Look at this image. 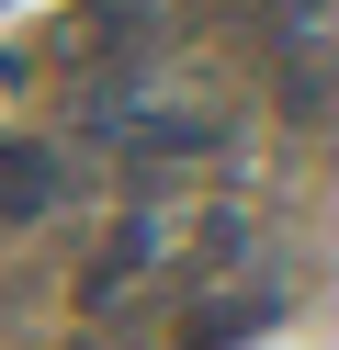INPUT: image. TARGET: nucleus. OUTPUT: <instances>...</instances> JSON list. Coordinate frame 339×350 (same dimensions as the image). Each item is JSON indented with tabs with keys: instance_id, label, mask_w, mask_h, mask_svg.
<instances>
[{
	"instance_id": "f257e3e1",
	"label": "nucleus",
	"mask_w": 339,
	"mask_h": 350,
	"mask_svg": "<svg viewBox=\"0 0 339 350\" xmlns=\"http://www.w3.org/2000/svg\"><path fill=\"white\" fill-rule=\"evenodd\" d=\"M57 181H68V170L45 159L34 136H0V226H34V215L57 204Z\"/></svg>"
}]
</instances>
